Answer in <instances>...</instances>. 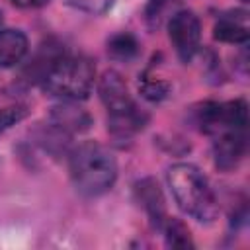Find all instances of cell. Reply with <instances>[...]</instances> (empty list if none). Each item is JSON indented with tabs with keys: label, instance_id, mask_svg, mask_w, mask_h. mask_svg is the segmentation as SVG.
Masks as SVG:
<instances>
[{
	"label": "cell",
	"instance_id": "12",
	"mask_svg": "<svg viewBox=\"0 0 250 250\" xmlns=\"http://www.w3.org/2000/svg\"><path fill=\"white\" fill-rule=\"evenodd\" d=\"M162 229H164L168 246H172V248H189V246H193L189 230L180 219L166 217L164 223H162Z\"/></svg>",
	"mask_w": 250,
	"mask_h": 250
},
{
	"label": "cell",
	"instance_id": "3",
	"mask_svg": "<svg viewBox=\"0 0 250 250\" xmlns=\"http://www.w3.org/2000/svg\"><path fill=\"white\" fill-rule=\"evenodd\" d=\"M98 94L109 111V131L113 137L129 139L133 133L145 127L146 113H143L137 107L119 72H104V76L98 82Z\"/></svg>",
	"mask_w": 250,
	"mask_h": 250
},
{
	"label": "cell",
	"instance_id": "1",
	"mask_svg": "<svg viewBox=\"0 0 250 250\" xmlns=\"http://www.w3.org/2000/svg\"><path fill=\"white\" fill-rule=\"evenodd\" d=\"M68 170L76 189L88 197L105 193L117 180V162L113 154L96 141H84L70 150Z\"/></svg>",
	"mask_w": 250,
	"mask_h": 250
},
{
	"label": "cell",
	"instance_id": "16",
	"mask_svg": "<svg viewBox=\"0 0 250 250\" xmlns=\"http://www.w3.org/2000/svg\"><path fill=\"white\" fill-rule=\"evenodd\" d=\"M170 0H150L146 6V20L150 25H158V20L164 12V8L168 6Z\"/></svg>",
	"mask_w": 250,
	"mask_h": 250
},
{
	"label": "cell",
	"instance_id": "5",
	"mask_svg": "<svg viewBox=\"0 0 250 250\" xmlns=\"http://www.w3.org/2000/svg\"><path fill=\"white\" fill-rule=\"evenodd\" d=\"M168 35H170V41H172L180 61L189 62L199 49L201 23L193 12L178 10L176 14H172V18L168 21Z\"/></svg>",
	"mask_w": 250,
	"mask_h": 250
},
{
	"label": "cell",
	"instance_id": "4",
	"mask_svg": "<svg viewBox=\"0 0 250 250\" xmlns=\"http://www.w3.org/2000/svg\"><path fill=\"white\" fill-rule=\"evenodd\" d=\"M96 68L88 57L82 55H61L43 78V88L64 100L78 102L86 100L92 92Z\"/></svg>",
	"mask_w": 250,
	"mask_h": 250
},
{
	"label": "cell",
	"instance_id": "17",
	"mask_svg": "<svg viewBox=\"0 0 250 250\" xmlns=\"http://www.w3.org/2000/svg\"><path fill=\"white\" fill-rule=\"evenodd\" d=\"M14 6H18V8H41V6H45L49 0H10Z\"/></svg>",
	"mask_w": 250,
	"mask_h": 250
},
{
	"label": "cell",
	"instance_id": "13",
	"mask_svg": "<svg viewBox=\"0 0 250 250\" xmlns=\"http://www.w3.org/2000/svg\"><path fill=\"white\" fill-rule=\"evenodd\" d=\"M27 117V107L25 105H8L0 109V135L6 133L10 127L18 125L20 121H23Z\"/></svg>",
	"mask_w": 250,
	"mask_h": 250
},
{
	"label": "cell",
	"instance_id": "10",
	"mask_svg": "<svg viewBox=\"0 0 250 250\" xmlns=\"http://www.w3.org/2000/svg\"><path fill=\"white\" fill-rule=\"evenodd\" d=\"M234 14H227L223 16L213 29V35L217 41L223 43H246L248 41V25H246V18L244 12H236Z\"/></svg>",
	"mask_w": 250,
	"mask_h": 250
},
{
	"label": "cell",
	"instance_id": "9",
	"mask_svg": "<svg viewBox=\"0 0 250 250\" xmlns=\"http://www.w3.org/2000/svg\"><path fill=\"white\" fill-rule=\"evenodd\" d=\"M137 195H139L143 207L146 209L148 217L152 219V223L156 227H162V223L166 219V209H164V197H162L158 184L152 178L141 180L137 184Z\"/></svg>",
	"mask_w": 250,
	"mask_h": 250
},
{
	"label": "cell",
	"instance_id": "8",
	"mask_svg": "<svg viewBox=\"0 0 250 250\" xmlns=\"http://www.w3.org/2000/svg\"><path fill=\"white\" fill-rule=\"evenodd\" d=\"M27 53V37L20 29H0V66H16Z\"/></svg>",
	"mask_w": 250,
	"mask_h": 250
},
{
	"label": "cell",
	"instance_id": "11",
	"mask_svg": "<svg viewBox=\"0 0 250 250\" xmlns=\"http://www.w3.org/2000/svg\"><path fill=\"white\" fill-rule=\"evenodd\" d=\"M107 55L115 61H131L139 55V41L127 31L115 33L107 41Z\"/></svg>",
	"mask_w": 250,
	"mask_h": 250
},
{
	"label": "cell",
	"instance_id": "18",
	"mask_svg": "<svg viewBox=\"0 0 250 250\" xmlns=\"http://www.w3.org/2000/svg\"><path fill=\"white\" fill-rule=\"evenodd\" d=\"M0 21H2V14H0Z\"/></svg>",
	"mask_w": 250,
	"mask_h": 250
},
{
	"label": "cell",
	"instance_id": "2",
	"mask_svg": "<svg viewBox=\"0 0 250 250\" xmlns=\"http://www.w3.org/2000/svg\"><path fill=\"white\" fill-rule=\"evenodd\" d=\"M168 188L186 215L197 221H211L217 215L213 189L197 166L188 162L174 164L168 170Z\"/></svg>",
	"mask_w": 250,
	"mask_h": 250
},
{
	"label": "cell",
	"instance_id": "6",
	"mask_svg": "<svg viewBox=\"0 0 250 250\" xmlns=\"http://www.w3.org/2000/svg\"><path fill=\"white\" fill-rule=\"evenodd\" d=\"M244 150H246L244 131H223L213 145V156L217 168L225 172L232 170L244 156Z\"/></svg>",
	"mask_w": 250,
	"mask_h": 250
},
{
	"label": "cell",
	"instance_id": "14",
	"mask_svg": "<svg viewBox=\"0 0 250 250\" xmlns=\"http://www.w3.org/2000/svg\"><path fill=\"white\" fill-rule=\"evenodd\" d=\"M64 2H66L68 6L80 10V12L98 16V14H105V12L113 6L115 0H64Z\"/></svg>",
	"mask_w": 250,
	"mask_h": 250
},
{
	"label": "cell",
	"instance_id": "15",
	"mask_svg": "<svg viewBox=\"0 0 250 250\" xmlns=\"http://www.w3.org/2000/svg\"><path fill=\"white\" fill-rule=\"evenodd\" d=\"M170 86L162 80H152V78H145L143 84H141V92L146 100H152V102H158L162 98H166Z\"/></svg>",
	"mask_w": 250,
	"mask_h": 250
},
{
	"label": "cell",
	"instance_id": "7",
	"mask_svg": "<svg viewBox=\"0 0 250 250\" xmlns=\"http://www.w3.org/2000/svg\"><path fill=\"white\" fill-rule=\"evenodd\" d=\"M51 123L61 129L62 133L70 135V133H82L92 125V117L88 115V111H84L82 107L74 105L72 102L55 105L51 111Z\"/></svg>",
	"mask_w": 250,
	"mask_h": 250
}]
</instances>
